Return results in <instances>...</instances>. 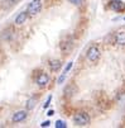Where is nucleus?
Returning a JSON list of instances; mask_svg holds the SVG:
<instances>
[{
  "instance_id": "obj_1",
  "label": "nucleus",
  "mask_w": 125,
  "mask_h": 128,
  "mask_svg": "<svg viewBox=\"0 0 125 128\" xmlns=\"http://www.w3.org/2000/svg\"><path fill=\"white\" fill-rule=\"evenodd\" d=\"M73 123L78 127H83L90 123V116L86 112H78L73 116Z\"/></svg>"
},
{
  "instance_id": "obj_2",
  "label": "nucleus",
  "mask_w": 125,
  "mask_h": 128,
  "mask_svg": "<svg viewBox=\"0 0 125 128\" xmlns=\"http://www.w3.org/2000/svg\"><path fill=\"white\" fill-rule=\"evenodd\" d=\"M100 56H101V52H100V48L97 46L88 47V50L86 52V57H87V60L90 62H97Z\"/></svg>"
},
{
  "instance_id": "obj_3",
  "label": "nucleus",
  "mask_w": 125,
  "mask_h": 128,
  "mask_svg": "<svg viewBox=\"0 0 125 128\" xmlns=\"http://www.w3.org/2000/svg\"><path fill=\"white\" fill-rule=\"evenodd\" d=\"M42 9V2L41 0H32V2L29 3L28 5V13L30 15H35V14H38Z\"/></svg>"
},
{
  "instance_id": "obj_4",
  "label": "nucleus",
  "mask_w": 125,
  "mask_h": 128,
  "mask_svg": "<svg viewBox=\"0 0 125 128\" xmlns=\"http://www.w3.org/2000/svg\"><path fill=\"white\" fill-rule=\"evenodd\" d=\"M35 82H37L38 86H46L49 82L48 74H46V72H41V74L37 76V79H35Z\"/></svg>"
},
{
  "instance_id": "obj_5",
  "label": "nucleus",
  "mask_w": 125,
  "mask_h": 128,
  "mask_svg": "<svg viewBox=\"0 0 125 128\" xmlns=\"http://www.w3.org/2000/svg\"><path fill=\"white\" fill-rule=\"evenodd\" d=\"M109 6L114 12H121L125 8V4L121 2V0H111V2L109 3Z\"/></svg>"
},
{
  "instance_id": "obj_6",
  "label": "nucleus",
  "mask_w": 125,
  "mask_h": 128,
  "mask_svg": "<svg viewBox=\"0 0 125 128\" xmlns=\"http://www.w3.org/2000/svg\"><path fill=\"white\" fill-rule=\"evenodd\" d=\"M114 41L119 46H125V30H119L114 36Z\"/></svg>"
},
{
  "instance_id": "obj_7",
  "label": "nucleus",
  "mask_w": 125,
  "mask_h": 128,
  "mask_svg": "<svg viewBox=\"0 0 125 128\" xmlns=\"http://www.w3.org/2000/svg\"><path fill=\"white\" fill-rule=\"evenodd\" d=\"M27 112L25 110H19V112H16V113H14L13 114V117H11V120L14 122V123H19V122H23L25 118H27Z\"/></svg>"
},
{
  "instance_id": "obj_8",
  "label": "nucleus",
  "mask_w": 125,
  "mask_h": 128,
  "mask_svg": "<svg viewBox=\"0 0 125 128\" xmlns=\"http://www.w3.org/2000/svg\"><path fill=\"white\" fill-rule=\"evenodd\" d=\"M28 16H29V13H28V12H22L20 14L16 15V18H15V24L20 26V24L25 23V20L28 19Z\"/></svg>"
},
{
  "instance_id": "obj_9",
  "label": "nucleus",
  "mask_w": 125,
  "mask_h": 128,
  "mask_svg": "<svg viewBox=\"0 0 125 128\" xmlns=\"http://www.w3.org/2000/svg\"><path fill=\"white\" fill-rule=\"evenodd\" d=\"M76 91H77L76 85L69 84V85H67V86L64 88L63 93H64V95H66V96H72V95H75V94H76Z\"/></svg>"
},
{
  "instance_id": "obj_10",
  "label": "nucleus",
  "mask_w": 125,
  "mask_h": 128,
  "mask_svg": "<svg viewBox=\"0 0 125 128\" xmlns=\"http://www.w3.org/2000/svg\"><path fill=\"white\" fill-rule=\"evenodd\" d=\"M61 67H62V62H61L60 60H51V61H49V68H51V71L56 72V71H58Z\"/></svg>"
},
{
  "instance_id": "obj_11",
  "label": "nucleus",
  "mask_w": 125,
  "mask_h": 128,
  "mask_svg": "<svg viewBox=\"0 0 125 128\" xmlns=\"http://www.w3.org/2000/svg\"><path fill=\"white\" fill-rule=\"evenodd\" d=\"M71 48H72V41H66L61 43V50L63 52H68Z\"/></svg>"
},
{
  "instance_id": "obj_12",
  "label": "nucleus",
  "mask_w": 125,
  "mask_h": 128,
  "mask_svg": "<svg viewBox=\"0 0 125 128\" xmlns=\"http://www.w3.org/2000/svg\"><path fill=\"white\" fill-rule=\"evenodd\" d=\"M35 103H37V98H35V96L30 98V99L27 102L25 106H27V109H28V110H30V109H33V108L35 106Z\"/></svg>"
},
{
  "instance_id": "obj_13",
  "label": "nucleus",
  "mask_w": 125,
  "mask_h": 128,
  "mask_svg": "<svg viewBox=\"0 0 125 128\" xmlns=\"http://www.w3.org/2000/svg\"><path fill=\"white\" fill-rule=\"evenodd\" d=\"M55 126H56V128H66L67 127L66 122H63V120H57Z\"/></svg>"
},
{
  "instance_id": "obj_14",
  "label": "nucleus",
  "mask_w": 125,
  "mask_h": 128,
  "mask_svg": "<svg viewBox=\"0 0 125 128\" xmlns=\"http://www.w3.org/2000/svg\"><path fill=\"white\" fill-rule=\"evenodd\" d=\"M19 0H4V3H5V5L6 6H13V5H15Z\"/></svg>"
},
{
  "instance_id": "obj_15",
  "label": "nucleus",
  "mask_w": 125,
  "mask_h": 128,
  "mask_svg": "<svg viewBox=\"0 0 125 128\" xmlns=\"http://www.w3.org/2000/svg\"><path fill=\"white\" fill-rule=\"evenodd\" d=\"M68 2L71 4H73V5H82L85 0H68Z\"/></svg>"
},
{
  "instance_id": "obj_16",
  "label": "nucleus",
  "mask_w": 125,
  "mask_h": 128,
  "mask_svg": "<svg viewBox=\"0 0 125 128\" xmlns=\"http://www.w3.org/2000/svg\"><path fill=\"white\" fill-rule=\"evenodd\" d=\"M64 79H66V72H63V74L58 78V80H57V84H62L63 81H64Z\"/></svg>"
},
{
  "instance_id": "obj_17",
  "label": "nucleus",
  "mask_w": 125,
  "mask_h": 128,
  "mask_svg": "<svg viewBox=\"0 0 125 128\" xmlns=\"http://www.w3.org/2000/svg\"><path fill=\"white\" fill-rule=\"evenodd\" d=\"M51 100H52V95H49V96H48V99H47V102L43 104V108H44V109L49 106V103H51Z\"/></svg>"
},
{
  "instance_id": "obj_18",
  "label": "nucleus",
  "mask_w": 125,
  "mask_h": 128,
  "mask_svg": "<svg viewBox=\"0 0 125 128\" xmlns=\"http://www.w3.org/2000/svg\"><path fill=\"white\" fill-rule=\"evenodd\" d=\"M72 65H73V62H68L67 64V66H66V68H64V71L63 72H66V74H67V72L71 70V67H72Z\"/></svg>"
},
{
  "instance_id": "obj_19",
  "label": "nucleus",
  "mask_w": 125,
  "mask_h": 128,
  "mask_svg": "<svg viewBox=\"0 0 125 128\" xmlns=\"http://www.w3.org/2000/svg\"><path fill=\"white\" fill-rule=\"evenodd\" d=\"M49 124H51V122H49V120H46V122H43V123L41 124V127H49Z\"/></svg>"
},
{
  "instance_id": "obj_20",
  "label": "nucleus",
  "mask_w": 125,
  "mask_h": 128,
  "mask_svg": "<svg viewBox=\"0 0 125 128\" xmlns=\"http://www.w3.org/2000/svg\"><path fill=\"white\" fill-rule=\"evenodd\" d=\"M53 114H55V110H52V109H51V110H48V113H47V116H53Z\"/></svg>"
}]
</instances>
